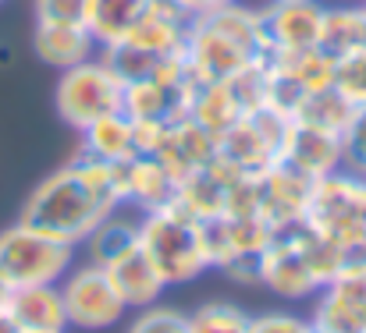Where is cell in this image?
Wrapping results in <instances>:
<instances>
[{
	"mask_svg": "<svg viewBox=\"0 0 366 333\" xmlns=\"http://www.w3.org/2000/svg\"><path fill=\"white\" fill-rule=\"evenodd\" d=\"M118 206H124L122 163H104L79 153L71 163L57 167L32 188L18 220L82 248L93 227Z\"/></svg>",
	"mask_w": 366,
	"mask_h": 333,
	"instance_id": "obj_1",
	"label": "cell"
},
{
	"mask_svg": "<svg viewBox=\"0 0 366 333\" xmlns=\"http://www.w3.org/2000/svg\"><path fill=\"white\" fill-rule=\"evenodd\" d=\"M182 57L199 86L224 82L252 64H263L267 39H263L259 7H249L239 0V4H228L221 11L192 18Z\"/></svg>",
	"mask_w": 366,
	"mask_h": 333,
	"instance_id": "obj_2",
	"label": "cell"
},
{
	"mask_svg": "<svg viewBox=\"0 0 366 333\" xmlns=\"http://www.w3.org/2000/svg\"><path fill=\"white\" fill-rule=\"evenodd\" d=\"M139 248L157 266V273L164 277L167 287H185L210 270L207 248H203V227L182 206L142 213Z\"/></svg>",
	"mask_w": 366,
	"mask_h": 333,
	"instance_id": "obj_3",
	"label": "cell"
},
{
	"mask_svg": "<svg viewBox=\"0 0 366 333\" xmlns=\"http://www.w3.org/2000/svg\"><path fill=\"white\" fill-rule=\"evenodd\" d=\"M79 248L18 220L0 230V277L7 287H32V284H61L64 273L75 266Z\"/></svg>",
	"mask_w": 366,
	"mask_h": 333,
	"instance_id": "obj_4",
	"label": "cell"
},
{
	"mask_svg": "<svg viewBox=\"0 0 366 333\" xmlns=\"http://www.w3.org/2000/svg\"><path fill=\"white\" fill-rule=\"evenodd\" d=\"M306 223L317 234L331 237L349 255H363L366 252V178L349 174V170H335V174L313 181Z\"/></svg>",
	"mask_w": 366,
	"mask_h": 333,
	"instance_id": "obj_5",
	"label": "cell"
},
{
	"mask_svg": "<svg viewBox=\"0 0 366 333\" xmlns=\"http://www.w3.org/2000/svg\"><path fill=\"white\" fill-rule=\"evenodd\" d=\"M54 107L68 128L86 131L100 117L124 111V82L97 53V57L61 71V78L54 86Z\"/></svg>",
	"mask_w": 366,
	"mask_h": 333,
	"instance_id": "obj_6",
	"label": "cell"
},
{
	"mask_svg": "<svg viewBox=\"0 0 366 333\" xmlns=\"http://www.w3.org/2000/svg\"><path fill=\"white\" fill-rule=\"evenodd\" d=\"M292 117L270 107L235 121L228 131L217 135V163L239 178H256L281 160L285 138L292 131Z\"/></svg>",
	"mask_w": 366,
	"mask_h": 333,
	"instance_id": "obj_7",
	"label": "cell"
},
{
	"mask_svg": "<svg viewBox=\"0 0 366 333\" xmlns=\"http://www.w3.org/2000/svg\"><path fill=\"white\" fill-rule=\"evenodd\" d=\"M57 287H61V298H64L68 327H75V330H111L124 316H132V309L124 305L122 291H118L107 266L75 262Z\"/></svg>",
	"mask_w": 366,
	"mask_h": 333,
	"instance_id": "obj_8",
	"label": "cell"
},
{
	"mask_svg": "<svg viewBox=\"0 0 366 333\" xmlns=\"http://www.w3.org/2000/svg\"><path fill=\"white\" fill-rule=\"evenodd\" d=\"M310 323L320 333H366V252L349 255L320 287Z\"/></svg>",
	"mask_w": 366,
	"mask_h": 333,
	"instance_id": "obj_9",
	"label": "cell"
},
{
	"mask_svg": "<svg viewBox=\"0 0 366 333\" xmlns=\"http://www.w3.org/2000/svg\"><path fill=\"white\" fill-rule=\"evenodd\" d=\"M256 284L267 287L270 294L285 298V302H306L320 294V277L313 273V266L306 262L292 227L274 230V237L267 241V248L259 252V266H256Z\"/></svg>",
	"mask_w": 366,
	"mask_h": 333,
	"instance_id": "obj_10",
	"label": "cell"
},
{
	"mask_svg": "<svg viewBox=\"0 0 366 333\" xmlns=\"http://www.w3.org/2000/svg\"><path fill=\"white\" fill-rule=\"evenodd\" d=\"M324 7L327 4H320V0H270L267 7H259L267 57L317 50L320 29H324Z\"/></svg>",
	"mask_w": 366,
	"mask_h": 333,
	"instance_id": "obj_11",
	"label": "cell"
},
{
	"mask_svg": "<svg viewBox=\"0 0 366 333\" xmlns=\"http://www.w3.org/2000/svg\"><path fill=\"white\" fill-rule=\"evenodd\" d=\"M310 192H313V181L306 174L292 170L281 160L270 170L256 174V206H259V217L270 223L274 230L306 220Z\"/></svg>",
	"mask_w": 366,
	"mask_h": 333,
	"instance_id": "obj_12",
	"label": "cell"
},
{
	"mask_svg": "<svg viewBox=\"0 0 366 333\" xmlns=\"http://www.w3.org/2000/svg\"><path fill=\"white\" fill-rule=\"evenodd\" d=\"M122 188H124V206L135 213H157L178 203V188L182 181L171 174V167L153 156L142 153L135 160L122 163Z\"/></svg>",
	"mask_w": 366,
	"mask_h": 333,
	"instance_id": "obj_13",
	"label": "cell"
},
{
	"mask_svg": "<svg viewBox=\"0 0 366 333\" xmlns=\"http://www.w3.org/2000/svg\"><path fill=\"white\" fill-rule=\"evenodd\" d=\"M4 312L18 333H68V312L57 284H32V287H11Z\"/></svg>",
	"mask_w": 366,
	"mask_h": 333,
	"instance_id": "obj_14",
	"label": "cell"
},
{
	"mask_svg": "<svg viewBox=\"0 0 366 333\" xmlns=\"http://www.w3.org/2000/svg\"><path fill=\"white\" fill-rule=\"evenodd\" d=\"M281 163L306 174L310 181H320V178L342 170V138L331 131H320V128L292 124L285 149H281Z\"/></svg>",
	"mask_w": 366,
	"mask_h": 333,
	"instance_id": "obj_15",
	"label": "cell"
},
{
	"mask_svg": "<svg viewBox=\"0 0 366 333\" xmlns=\"http://www.w3.org/2000/svg\"><path fill=\"white\" fill-rule=\"evenodd\" d=\"M153 156H160L171 167V174L178 181H185L189 174H196V170H203V167H210L217 160V135H210L207 128H199L189 117V121L174 124L171 131H164V138L153 149Z\"/></svg>",
	"mask_w": 366,
	"mask_h": 333,
	"instance_id": "obj_16",
	"label": "cell"
},
{
	"mask_svg": "<svg viewBox=\"0 0 366 333\" xmlns=\"http://www.w3.org/2000/svg\"><path fill=\"white\" fill-rule=\"evenodd\" d=\"M32 53L46 64V68H57V71H68L89 57L100 53L93 32L86 25H46V21H36L32 29Z\"/></svg>",
	"mask_w": 366,
	"mask_h": 333,
	"instance_id": "obj_17",
	"label": "cell"
},
{
	"mask_svg": "<svg viewBox=\"0 0 366 333\" xmlns=\"http://www.w3.org/2000/svg\"><path fill=\"white\" fill-rule=\"evenodd\" d=\"M139 223H142V213H135L128 206H118L114 213H107L104 220L93 227V234L82 241L86 262L111 266L122 255H128L132 248H139Z\"/></svg>",
	"mask_w": 366,
	"mask_h": 333,
	"instance_id": "obj_18",
	"label": "cell"
},
{
	"mask_svg": "<svg viewBox=\"0 0 366 333\" xmlns=\"http://www.w3.org/2000/svg\"><path fill=\"white\" fill-rule=\"evenodd\" d=\"M107 270H111V277H114V284H118V291H122L124 305H128L132 312L157 305V302L164 298V291H167L164 277L157 273V266L146 259L142 248H132L128 255H122L118 262H111Z\"/></svg>",
	"mask_w": 366,
	"mask_h": 333,
	"instance_id": "obj_19",
	"label": "cell"
},
{
	"mask_svg": "<svg viewBox=\"0 0 366 333\" xmlns=\"http://www.w3.org/2000/svg\"><path fill=\"white\" fill-rule=\"evenodd\" d=\"M153 4L157 0H89L86 29L93 32L97 46L107 50L135 32V25L153 11Z\"/></svg>",
	"mask_w": 366,
	"mask_h": 333,
	"instance_id": "obj_20",
	"label": "cell"
},
{
	"mask_svg": "<svg viewBox=\"0 0 366 333\" xmlns=\"http://www.w3.org/2000/svg\"><path fill=\"white\" fill-rule=\"evenodd\" d=\"M82 135V153L104 163H128L139 156V138H135V124L128 113H111L100 117L97 124H89Z\"/></svg>",
	"mask_w": 366,
	"mask_h": 333,
	"instance_id": "obj_21",
	"label": "cell"
},
{
	"mask_svg": "<svg viewBox=\"0 0 366 333\" xmlns=\"http://www.w3.org/2000/svg\"><path fill=\"white\" fill-rule=\"evenodd\" d=\"M366 46V11L363 4H335L324 7V29H320V50L338 61L352 50Z\"/></svg>",
	"mask_w": 366,
	"mask_h": 333,
	"instance_id": "obj_22",
	"label": "cell"
},
{
	"mask_svg": "<svg viewBox=\"0 0 366 333\" xmlns=\"http://www.w3.org/2000/svg\"><path fill=\"white\" fill-rule=\"evenodd\" d=\"M356 113V107L335 89H317L302 100V107L295 111V124H306V128H320V131H331V135H342V128L349 124V117Z\"/></svg>",
	"mask_w": 366,
	"mask_h": 333,
	"instance_id": "obj_23",
	"label": "cell"
},
{
	"mask_svg": "<svg viewBox=\"0 0 366 333\" xmlns=\"http://www.w3.org/2000/svg\"><path fill=\"white\" fill-rule=\"evenodd\" d=\"M189 330L192 333H249L252 316L242 305L232 302H203L199 309L189 312Z\"/></svg>",
	"mask_w": 366,
	"mask_h": 333,
	"instance_id": "obj_24",
	"label": "cell"
},
{
	"mask_svg": "<svg viewBox=\"0 0 366 333\" xmlns=\"http://www.w3.org/2000/svg\"><path fill=\"white\" fill-rule=\"evenodd\" d=\"M331 86L360 111L366 107V46L363 50H352L345 57L335 61V71H331Z\"/></svg>",
	"mask_w": 366,
	"mask_h": 333,
	"instance_id": "obj_25",
	"label": "cell"
},
{
	"mask_svg": "<svg viewBox=\"0 0 366 333\" xmlns=\"http://www.w3.org/2000/svg\"><path fill=\"white\" fill-rule=\"evenodd\" d=\"M124 333H192V330H189V312L157 302V305H149V309L132 312Z\"/></svg>",
	"mask_w": 366,
	"mask_h": 333,
	"instance_id": "obj_26",
	"label": "cell"
},
{
	"mask_svg": "<svg viewBox=\"0 0 366 333\" xmlns=\"http://www.w3.org/2000/svg\"><path fill=\"white\" fill-rule=\"evenodd\" d=\"M338 138H342V170L366 178V107L349 117Z\"/></svg>",
	"mask_w": 366,
	"mask_h": 333,
	"instance_id": "obj_27",
	"label": "cell"
},
{
	"mask_svg": "<svg viewBox=\"0 0 366 333\" xmlns=\"http://www.w3.org/2000/svg\"><path fill=\"white\" fill-rule=\"evenodd\" d=\"M32 11L46 25H86L89 0H32Z\"/></svg>",
	"mask_w": 366,
	"mask_h": 333,
	"instance_id": "obj_28",
	"label": "cell"
},
{
	"mask_svg": "<svg viewBox=\"0 0 366 333\" xmlns=\"http://www.w3.org/2000/svg\"><path fill=\"white\" fill-rule=\"evenodd\" d=\"M313 323L310 316H295V312H259L252 316V330L249 333H310Z\"/></svg>",
	"mask_w": 366,
	"mask_h": 333,
	"instance_id": "obj_29",
	"label": "cell"
},
{
	"mask_svg": "<svg viewBox=\"0 0 366 333\" xmlns=\"http://www.w3.org/2000/svg\"><path fill=\"white\" fill-rule=\"evenodd\" d=\"M185 14H192V18H199V14H210V11H221V7H228V4H239V0H174Z\"/></svg>",
	"mask_w": 366,
	"mask_h": 333,
	"instance_id": "obj_30",
	"label": "cell"
},
{
	"mask_svg": "<svg viewBox=\"0 0 366 333\" xmlns=\"http://www.w3.org/2000/svg\"><path fill=\"white\" fill-rule=\"evenodd\" d=\"M0 333H18V327L11 323V316H7V312H0Z\"/></svg>",
	"mask_w": 366,
	"mask_h": 333,
	"instance_id": "obj_31",
	"label": "cell"
},
{
	"mask_svg": "<svg viewBox=\"0 0 366 333\" xmlns=\"http://www.w3.org/2000/svg\"><path fill=\"white\" fill-rule=\"evenodd\" d=\"M7 294H11V287H7V280L0 277V312H4V305H7Z\"/></svg>",
	"mask_w": 366,
	"mask_h": 333,
	"instance_id": "obj_32",
	"label": "cell"
},
{
	"mask_svg": "<svg viewBox=\"0 0 366 333\" xmlns=\"http://www.w3.org/2000/svg\"><path fill=\"white\" fill-rule=\"evenodd\" d=\"M363 11H366V0H363Z\"/></svg>",
	"mask_w": 366,
	"mask_h": 333,
	"instance_id": "obj_33",
	"label": "cell"
},
{
	"mask_svg": "<svg viewBox=\"0 0 366 333\" xmlns=\"http://www.w3.org/2000/svg\"><path fill=\"white\" fill-rule=\"evenodd\" d=\"M0 4H4V0H0Z\"/></svg>",
	"mask_w": 366,
	"mask_h": 333,
	"instance_id": "obj_34",
	"label": "cell"
}]
</instances>
